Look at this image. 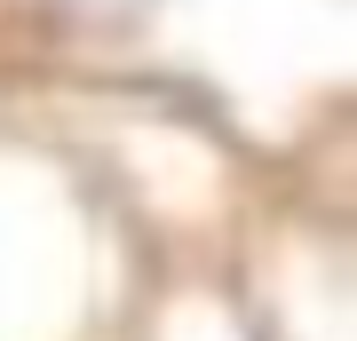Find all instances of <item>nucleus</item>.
<instances>
[{"label":"nucleus","mask_w":357,"mask_h":341,"mask_svg":"<svg viewBox=\"0 0 357 341\" xmlns=\"http://www.w3.org/2000/svg\"><path fill=\"white\" fill-rule=\"evenodd\" d=\"M56 8H79V16H143L151 0H56Z\"/></svg>","instance_id":"f257e3e1"}]
</instances>
